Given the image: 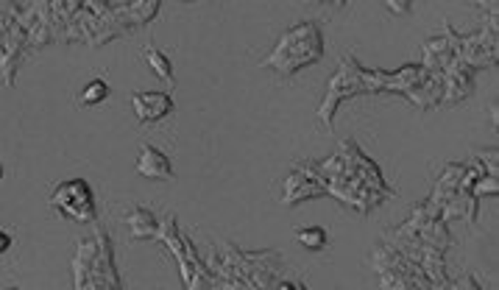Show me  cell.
I'll return each instance as SVG.
<instances>
[{"label": "cell", "mask_w": 499, "mask_h": 290, "mask_svg": "<svg viewBox=\"0 0 499 290\" xmlns=\"http://www.w3.org/2000/svg\"><path fill=\"white\" fill-rule=\"evenodd\" d=\"M277 290H307V287H304V282L282 279V282H277Z\"/></svg>", "instance_id": "cell-33"}, {"label": "cell", "mask_w": 499, "mask_h": 290, "mask_svg": "<svg viewBox=\"0 0 499 290\" xmlns=\"http://www.w3.org/2000/svg\"><path fill=\"white\" fill-rule=\"evenodd\" d=\"M96 257H98V237H84L78 240V249H76V257H73V287H81L96 265Z\"/></svg>", "instance_id": "cell-19"}, {"label": "cell", "mask_w": 499, "mask_h": 290, "mask_svg": "<svg viewBox=\"0 0 499 290\" xmlns=\"http://www.w3.org/2000/svg\"><path fill=\"white\" fill-rule=\"evenodd\" d=\"M463 171H466V162H452V165H446L443 168V173L438 176V181H435V190H433V196H430V202H435V204H446L455 192L461 190V179H463Z\"/></svg>", "instance_id": "cell-20"}, {"label": "cell", "mask_w": 499, "mask_h": 290, "mask_svg": "<svg viewBox=\"0 0 499 290\" xmlns=\"http://www.w3.org/2000/svg\"><path fill=\"white\" fill-rule=\"evenodd\" d=\"M419 240L427 246V249H435V252H441V254H446V249L452 246V232H449V223L446 221H441V218H435V221H430V223H424L419 232Z\"/></svg>", "instance_id": "cell-23"}, {"label": "cell", "mask_w": 499, "mask_h": 290, "mask_svg": "<svg viewBox=\"0 0 499 290\" xmlns=\"http://www.w3.org/2000/svg\"><path fill=\"white\" fill-rule=\"evenodd\" d=\"M131 109L143 123H157L173 112V98L170 92H162V89L131 92Z\"/></svg>", "instance_id": "cell-14"}, {"label": "cell", "mask_w": 499, "mask_h": 290, "mask_svg": "<svg viewBox=\"0 0 499 290\" xmlns=\"http://www.w3.org/2000/svg\"><path fill=\"white\" fill-rule=\"evenodd\" d=\"M159 0H131V4H120V15L126 17V23L134 26H148L154 23V17L159 15Z\"/></svg>", "instance_id": "cell-24"}, {"label": "cell", "mask_w": 499, "mask_h": 290, "mask_svg": "<svg viewBox=\"0 0 499 290\" xmlns=\"http://www.w3.org/2000/svg\"><path fill=\"white\" fill-rule=\"evenodd\" d=\"M319 196H327V190L312 181L310 176L299 173V171H290L285 176V184H282V204H299V202H307V199H319Z\"/></svg>", "instance_id": "cell-16"}, {"label": "cell", "mask_w": 499, "mask_h": 290, "mask_svg": "<svg viewBox=\"0 0 499 290\" xmlns=\"http://www.w3.org/2000/svg\"><path fill=\"white\" fill-rule=\"evenodd\" d=\"M296 240L310 252H321L327 246V232L321 226H307V229L296 232Z\"/></svg>", "instance_id": "cell-27"}, {"label": "cell", "mask_w": 499, "mask_h": 290, "mask_svg": "<svg viewBox=\"0 0 499 290\" xmlns=\"http://www.w3.org/2000/svg\"><path fill=\"white\" fill-rule=\"evenodd\" d=\"M385 6H388V9H391L393 15H411V9H413L411 4H396V0H388Z\"/></svg>", "instance_id": "cell-32"}, {"label": "cell", "mask_w": 499, "mask_h": 290, "mask_svg": "<svg viewBox=\"0 0 499 290\" xmlns=\"http://www.w3.org/2000/svg\"><path fill=\"white\" fill-rule=\"evenodd\" d=\"M472 157L480 162V168L485 171V176H499V154H496V149H480Z\"/></svg>", "instance_id": "cell-29"}, {"label": "cell", "mask_w": 499, "mask_h": 290, "mask_svg": "<svg viewBox=\"0 0 499 290\" xmlns=\"http://www.w3.org/2000/svg\"><path fill=\"white\" fill-rule=\"evenodd\" d=\"M126 223H128V232H131L134 240H148V237L159 234V221L146 207H131L128 215H126Z\"/></svg>", "instance_id": "cell-22"}, {"label": "cell", "mask_w": 499, "mask_h": 290, "mask_svg": "<svg viewBox=\"0 0 499 290\" xmlns=\"http://www.w3.org/2000/svg\"><path fill=\"white\" fill-rule=\"evenodd\" d=\"M458 39H461V34L446 23L443 36H433V39L424 42V47H422V54H424L422 67L430 70V73H446L452 65H458L461 62V57H458Z\"/></svg>", "instance_id": "cell-10"}, {"label": "cell", "mask_w": 499, "mask_h": 290, "mask_svg": "<svg viewBox=\"0 0 499 290\" xmlns=\"http://www.w3.org/2000/svg\"><path fill=\"white\" fill-rule=\"evenodd\" d=\"M51 207H56L65 218H73L76 223H96V192L87 179H65L51 192Z\"/></svg>", "instance_id": "cell-5"}, {"label": "cell", "mask_w": 499, "mask_h": 290, "mask_svg": "<svg viewBox=\"0 0 499 290\" xmlns=\"http://www.w3.org/2000/svg\"><path fill=\"white\" fill-rule=\"evenodd\" d=\"M458 57L472 70H485L499 65V26L496 17H485V26L477 34H461Z\"/></svg>", "instance_id": "cell-6"}, {"label": "cell", "mask_w": 499, "mask_h": 290, "mask_svg": "<svg viewBox=\"0 0 499 290\" xmlns=\"http://www.w3.org/2000/svg\"><path fill=\"white\" fill-rule=\"evenodd\" d=\"M17 12H20V4L0 6V45H4V54H0V70H4V87H15L20 62L28 51V36L17 20Z\"/></svg>", "instance_id": "cell-4"}, {"label": "cell", "mask_w": 499, "mask_h": 290, "mask_svg": "<svg viewBox=\"0 0 499 290\" xmlns=\"http://www.w3.org/2000/svg\"><path fill=\"white\" fill-rule=\"evenodd\" d=\"M443 76V95H441V107H452L466 101L469 95L474 92V70L466 67L463 62L452 65Z\"/></svg>", "instance_id": "cell-15"}, {"label": "cell", "mask_w": 499, "mask_h": 290, "mask_svg": "<svg viewBox=\"0 0 499 290\" xmlns=\"http://www.w3.org/2000/svg\"><path fill=\"white\" fill-rule=\"evenodd\" d=\"M341 151H343L346 160L351 162V168H354L357 179L362 181V187H369L372 192H377V196H382V199H393V196H396V192L385 184L382 171L377 168V162H374L366 151H362L351 137H346V140L341 142Z\"/></svg>", "instance_id": "cell-8"}, {"label": "cell", "mask_w": 499, "mask_h": 290, "mask_svg": "<svg viewBox=\"0 0 499 290\" xmlns=\"http://www.w3.org/2000/svg\"><path fill=\"white\" fill-rule=\"evenodd\" d=\"M96 237H98L96 265L89 271L87 282L73 290H123V279H120L117 263H115V246H112L109 232L104 226H96Z\"/></svg>", "instance_id": "cell-7"}, {"label": "cell", "mask_w": 499, "mask_h": 290, "mask_svg": "<svg viewBox=\"0 0 499 290\" xmlns=\"http://www.w3.org/2000/svg\"><path fill=\"white\" fill-rule=\"evenodd\" d=\"M441 221H466V223H474L477 221V199L472 196V192H463L458 190L455 196H452L443 210H441Z\"/></svg>", "instance_id": "cell-21"}, {"label": "cell", "mask_w": 499, "mask_h": 290, "mask_svg": "<svg viewBox=\"0 0 499 290\" xmlns=\"http://www.w3.org/2000/svg\"><path fill=\"white\" fill-rule=\"evenodd\" d=\"M372 76H374V92H399L407 98L427 78V70L422 65H404L393 73L372 67Z\"/></svg>", "instance_id": "cell-11"}, {"label": "cell", "mask_w": 499, "mask_h": 290, "mask_svg": "<svg viewBox=\"0 0 499 290\" xmlns=\"http://www.w3.org/2000/svg\"><path fill=\"white\" fill-rule=\"evenodd\" d=\"M76 20H78L81 42H87L89 47H101L109 39L126 36L131 31V26L120 15V4H101V0L84 4Z\"/></svg>", "instance_id": "cell-3"}, {"label": "cell", "mask_w": 499, "mask_h": 290, "mask_svg": "<svg viewBox=\"0 0 499 290\" xmlns=\"http://www.w3.org/2000/svg\"><path fill=\"white\" fill-rule=\"evenodd\" d=\"M362 92H374L372 67H362L354 57H346L338 65V73L330 78L327 95H324V101L319 107V120L324 123L327 131H332L335 112L341 109V104L349 101V98H354V95H362Z\"/></svg>", "instance_id": "cell-2"}, {"label": "cell", "mask_w": 499, "mask_h": 290, "mask_svg": "<svg viewBox=\"0 0 499 290\" xmlns=\"http://www.w3.org/2000/svg\"><path fill=\"white\" fill-rule=\"evenodd\" d=\"M6 290H20V287H6Z\"/></svg>", "instance_id": "cell-35"}, {"label": "cell", "mask_w": 499, "mask_h": 290, "mask_svg": "<svg viewBox=\"0 0 499 290\" xmlns=\"http://www.w3.org/2000/svg\"><path fill=\"white\" fill-rule=\"evenodd\" d=\"M17 20L25 28L28 47H45V45L56 42V36H54V20H51V4H48V0H36V4L20 6Z\"/></svg>", "instance_id": "cell-9"}, {"label": "cell", "mask_w": 499, "mask_h": 290, "mask_svg": "<svg viewBox=\"0 0 499 290\" xmlns=\"http://www.w3.org/2000/svg\"><path fill=\"white\" fill-rule=\"evenodd\" d=\"M499 192V179L496 176H483L474 187H472V196L480 202L483 196H496Z\"/></svg>", "instance_id": "cell-30"}, {"label": "cell", "mask_w": 499, "mask_h": 290, "mask_svg": "<svg viewBox=\"0 0 499 290\" xmlns=\"http://www.w3.org/2000/svg\"><path fill=\"white\" fill-rule=\"evenodd\" d=\"M12 249V234L6 229H0V254H6Z\"/></svg>", "instance_id": "cell-34"}, {"label": "cell", "mask_w": 499, "mask_h": 290, "mask_svg": "<svg viewBox=\"0 0 499 290\" xmlns=\"http://www.w3.org/2000/svg\"><path fill=\"white\" fill-rule=\"evenodd\" d=\"M251 263V287L254 290H274L277 276L282 271V254L277 249L265 252H246Z\"/></svg>", "instance_id": "cell-13"}, {"label": "cell", "mask_w": 499, "mask_h": 290, "mask_svg": "<svg viewBox=\"0 0 499 290\" xmlns=\"http://www.w3.org/2000/svg\"><path fill=\"white\" fill-rule=\"evenodd\" d=\"M157 240L159 243L176 257V263H178V274H181V282H185V287L193 282V265H190V260H188V237L178 232V221H176V215H168L162 223H159V234H157Z\"/></svg>", "instance_id": "cell-12"}, {"label": "cell", "mask_w": 499, "mask_h": 290, "mask_svg": "<svg viewBox=\"0 0 499 290\" xmlns=\"http://www.w3.org/2000/svg\"><path fill=\"white\" fill-rule=\"evenodd\" d=\"M137 173L146 176V179H173V165H170V157L159 149H154L151 142H143L140 145V154H137Z\"/></svg>", "instance_id": "cell-17"}, {"label": "cell", "mask_w": 499, "mask_h": 290, "mask_svg": "<svg viewBox=\"0 0 499 290\" xmlns=\"http://www.w3.org/2000/svg\"><path fill=\"white\" fill-rule=\"evenodd\" d=\"M449 290H485V287L480 285V279L474 274H463L449 282Z\"/></svg>", "instance_id": "cell-31"}, {"label": "cell", "mask_w": 499, "mask_h": 290, "mask_svg": "<svg viewBox=\"0 0 499 290\" xmlns=\"http://www.w3.org/2000/svg\"><path fill=\"white\" fill-rule=\"evenodd\" d=\"M321 59H324V31L315 20H304L280 36L277 47L262 62V67H270L282 76H293Z\"/></svg>", "instance_id": "cell-1"}, {"label": "cell", "mask_w": 499, "mask_h": 290, "mask_svg": "<svg viewBox=\"0 0 499 290\" xmlns=\"http://www.w3.org/2000/svg\"><path fill=\"white\" fill-rule=\"evenodd\" d=\"M185 290H235V285H232V282H226V279H220V276H215L209 268H199V271L193 274V282H190Z\"/></svg>", "instance_id": "cell-26"}, {"label": "cell", "mask_w": 499, "mask_h": 290, "mask_svg": "<svg viewBox=\"0 0 499 290\" xmlns=\"http://www.w3.org/2000/svg\"><path fill=\"white\" fill-rule=\"evenodd\" d=\"M143 57H146L148 67H151V70H154V73H157V76H159V78L165 81V87L170 89V87L176 84V78H173V65H170V59H168V57H165V54L159 51V47H154V45H148V47H146V54H143Z\"/></svg>", "instance_id": "cell-25"}, {"label": "cell", "mask_w": 499, "mask_h": 290, "mask_svg": "<svg viewBox=\"0 0 499 290\" xmlns=\"http://www.w3.org/2000/svg\"><path fill=\"white\" fill-rule=\"evenodd\" d=\"M107 95H109V87H107V81H89V84H84V89H81V104H87V107H96V104H104L107 101Z\"/></svg>", "instance_id": "cell-28"}, {"label": "cell", "mask_w": 499, "mask_h": 290, "mask_svg": "<svg viewBox=\"0 0 499 290\" xmlns=\"http://www.w3.org/2000/svg\"><path fill=\"white\" fill-rule=\"evenodd\" d=\"M441 95H443V76L427 70V78L407 95V101L419 109H435V107H441Z\"/></svg>", "instance_id": "cell-18"}]
</instances>
